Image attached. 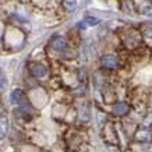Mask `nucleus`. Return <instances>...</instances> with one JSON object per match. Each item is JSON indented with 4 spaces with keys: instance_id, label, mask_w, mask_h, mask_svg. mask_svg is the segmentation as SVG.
I'll list each match as a JSON object with an SVG mask.
<instances>
[{
    "instance_id": "obj_10",
    "label": "nucleus",
    "mask_w": 152,
    "mask_h": 152,
    "mask_svg": "<svg viewBox=\"0 0 152 152\" xmlns=\"http://www.w3.org/2000/svg\"><path fill=\"white\" fill-rule=\"evenodd\" d=\"M151 138H152V134H151V131L147 129H141L135 134V140H137V141H141V142H147V141H149Z\"/></svg>"
},
{
    "instance_id": "obj_9",
    "label": "nucleus",
    "mask_w": 152,
    "mask_h": 152,
    "mask_svg": "<svg viewBox=\"0 0 152 152\" xmlns=\"http://www.w3.org/2000/svg\"><path fill=\"white\" fill-rule=\"evenodd\" d=\"M23 99H24V95H23V91H21L20 88H15V89L11 91V94H10V102H11L13 105H18Z\"/></svg>"
},
{
    "instance_id": "obj_1",
    "label": "nucleus",
    "mask_w": 152,
    "mask_h": 152,
    "mask_svg": "<svg viewBox=\"0 0 152 152\" xmlns=\"http://www.w3.org/2000/svg\"><path fill=\"white\" fill-rule=\"evenodd\" d=\"M135 10L142 15H152V1L149 0H134Z\"/></svg>"
},
{
    "instance_id": "obj_3",
    "label": "nucleus",
    "mask_w": 152,
    "mask_h": 152,
    "mask_svg": "<svg viewBox=\"0 0 152 152\" xmlns=\"http://www.w3.org/2000/svg\"><path fill=\"white\" fill-rule=\"evenodd\" d=\"M29 71L35 78H45L48 75V67L41 63H32L29 66Z\"/></svg>"
},
{
    "instance_id": "obj_12",
    "label": "nucleus",
    "mask_w": 152,
    "mask_h": 152,
    "mask_svg": "<svg viewBox=\"0 0 152 152\" xmlns=\"http://www.w3.org/2000/svg\"><path fill=\"white\" fill-rule=\"evenodd\" d=\"M6 88H7V77L0 71V91L3 92V91H6Z\"/></svg>"
},
{
    "instance_id": "obj_15",
    "label": "nucleus",
    "mask_w": 152,
    "mask_h": 152,
    "mask_svg": "<svg viewBox=\"0 0 152 152\" xmlns=\"http://www.w3.org/2000/svg\"><path fill=\"white\" fill-rule=\"evenodd\" d=\"M144 32H145V35H147V37H152V24L145 25V28H144Z\"/></svg>"
},
{
    "instance_id": "obj_8",
    "label": "nucleus",
    "mask_w": 152,
    "mask_h": 152,
    "mask_svg": "<svg viewBox=\"0 0 152 152\" xmlns=\"http://www.w3.org/2000/svg\"><path fill=\"white\" fill-rule=\"evenodd\" d=\"M18 109H20V112H21L23 115H25V116H31L34 113L32 105H31L28 101H25V99H23V101L18 103Z\"/></svg>"
},
{
    "instance_id": "obj_13",
    "label": "nucleus",
    "mask_w": 152,
    "mask_h": 152,
    "mask_svg": "<svg viewBox=\"0 0 152 152\" xmlns=\"http://www.w3.org/2000/svg\"><path fill=\"white\" fill-rule=\"evenodd\" d=\"M80 119H81V120H85V121L89 119V109H88V106H84L83 109H81V113H80Z\"/></svg>"
},
{
    "instance_id": "obj_4",
    "label": "nucleus",
    "mask_w": 152,
    "mask_h": 152,
    "mask_svg": "<svg viewBox=\"0 0 152 152\" xmlns=\"http://www.w3.org/2000/svg\"><path fill=\"white\" fill-rule=\"evenodd\" d=\"M101 64L106 70H115L117 67V57L115 55H103L101 59Z\"/></svg>"
},
{
    "instance_id": "obj_5",
    "label": "nucleus",
    "mask_w": 152,
    "mask_h": 152,
    "mask_svg": "<svg viewBox=\"0 0 152 152\" xmlns=\"http://www.w3.org/2000/svg\"><path fill=\"white\" fill-rule=\"evenodd\" d=\"M124 42L126 45L130 48H135L141 42V35L137 31H130L124 35Z\"/></svg>"
},
{
    "instance_id": "obj_2",
    "label": "nucleus",
    "mask_w": 152,
    "mask_h": 152,
    "mask_svg": "<svg viewBox=\"0 0 152 152\" xmlns=\"http://www.w3.org/2000/svg\"><path fill=\"white\" fill-rule=\"evenodd\" d=\"M49 45L53 50L56 52H64L67 49V41H66L64 37H60V35H56L50 39Z\"/></svg>"
},
{
    "instance_id": "obj_14",
    "label": "nucleus",
    "mask_w": 152,
    "mask_h": 152,
    "mask_svg": "<svg viewBox=\"0 0 152 152\" xmlns=\"http://www.w3.org/2000/svg\"><path fill=\"white\" fill-rule=\"evenodd\" d=\"M84 23L88 24V25H91V27H94V25H96V24L99 23V20L95 18V17H85V18H84Z\"/></svg>"
},
{
    "instance_id": "obj_6",
    "label": "nucleus",
    "mask_w": 152,
    "mask_h": 152,
    "mask_svg": "<svg viewBox=\"0 0 152 152\" xmlns=\"http://www.w3.org/2000/svg\"><path fill=\"white\" fill-rule=\"evenodd\" d=\"M9 129H10V121L9 117L6 115L0 116V140H4L9 134Z\"/></svg>"
},
{
    "instance_id": "obj_7",
    "label": "nucleus",
    "mask_w": 152,
    "mask_h": 152,
    "mask_svg": "<svg viewBox=\"0 0 152 152\" xmlns=\"http://www.w3.org/2000/svg\"><path fill=\"white\" fill-rule=\"evenodd\" d=\"M127 112H129V105L124 102H117L113 105V113L116 116H124L127 115Z\"/></svg>"
},
{
    "instance_id": "obj_11",
    "label": "nucleus",
    "mask_w": 152,
    "mask_h": 152,
    "mask_svg": "<svg viewBox=\"0 0 152 152\" xmlns=\"http://www.w3.org/2000/svg\"><path fill=\"white\" fill-rule=\"evenodd\" d=\"M63 6L66 7V10L73 11L77 7V0H63Z\"/></svg>"
}]
</instances>
